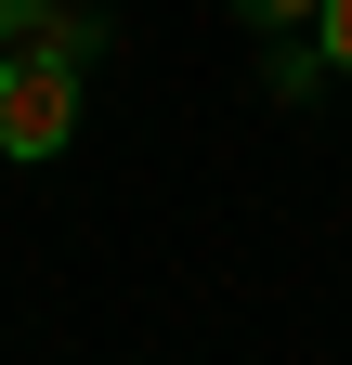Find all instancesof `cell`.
Returning <instances> with one entry per match:
<instances>
[{"instance_id":"cell-5","label":"cell","mask_w":352,"mask_h":365,"mask_svg":"<svg viewBox=\"0 0 352 365\" xmlns=\"http://www.w3.org/2000/svg\"><path fill=\"white\" fill-rule=\"evenodd\" d=\"M314 53H326V78H352V0H326V14H314Z\"/></svg>"},{"instance_id":"cell-3","label":"cell","mask_w":352,"mask_h":365,"mask_svg":"<svg viewBox=\"0 0 352 365\" xmlns=\"http://www.w3.org/2000/svg\"><path fill=\"white\" fill-rule=\"evenodd\" d=\"M222 14H235V26H261V39H300L326 0H222Z\"/></svg>"},{"instance_id":"cell-6","label":"cell","mask_w":352,"mask_h":365,"mask_svg":"<svg viewBox=\"0 0 352 365\" xmlns=\"http://www.w3.org/2000/svg\"><path fill=\"white\" fill-rule=\"evenodd\" d=\"M39 14H53V0H0V53H14V39H39Z\"/></svg>"},{"instance_id":"cell-4","label":"cell","mask_w":352,"mask_h":365,"mask_svg":"<svg viewBox=\"0 0 352 365\" xmlns=\"http://www.w3.org/2000/svg\"><path fill=\"white\" fill-rule=\"evenodd\" d=\"M314 78H326V53H300V39H287V53H274V105H314Z\"/></svg>"},{"instance_id":"cell-1","label":"cell","mask_w":352,"mask_h":365,"mask_svg":"<svg viewBox=\"0 0 352 365\" xmlns=\"http://www.w3.org/2000/svg\"><path fill=\"white\" fill-rule=\"evenodd\" d=\"M78 144V66L66 53H39V39H14L0 53V157H66Z\"/></svg>"},{"instance_id":"cell-2","label":"cell","mask_w":352,"mask_h":365,"mask_svg":"<svg viewBox=\"0 0 352 365\" xmlns=\"http://www.w3.org/2000/svg\"><path fill=\"white\" fill-rule=\"evenodd\" d=\"M39 53H66V66H92V53H105V14H78V0H53V14H39Z\"/></svg>"}]
</instances>
